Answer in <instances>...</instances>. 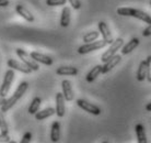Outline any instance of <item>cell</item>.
Returning <instances> with one entry per match:
<instances>
[{
    "instance_id": "obj_22",
    "label": "cell",
    "mask_w": 151,
    "mask_h": 143,
    "mask_svg": "<svg viewBox=\"0 0 151 143\" xmlns=\"http://www.w3.org/2000/svg\"><path fill=\"white\" fill-rule=\"evenodd\" d=\"M139 45V40L138 39H132L130 41L127 43V44H125L123 46V49H122V54L123 55H126V54H129V53L134 51V50L136 49L137 46Z\"/></svg>"
},
{
    "instance_id": "obj_29",
    "label": "cell",
    "mask_w": 151,
    "mask_h": 143,
    "mask_svg": "<svg viewBox=\"0 0 151 143\" xmlns=\"http://www.w3.org/2000/svg\"><path fill=\"white\" fill-rule=\"evenodd\" d=\"M142 35H144V36H150L151 35V24H149V26L145 29L144 32H142Z\"/></svg>"
},
{
    "instance_id": "obj_20",
    "label": "cell",
    "mask_w": 151,
    "mask_h": 143,
    "mask_svg": "<svg viewBox=\"0 0 151 143\" xmlns=\"http://www.w3.org/2000/svg\"><path fill=\"white\" fill-rule=\"evenodd\" d=\"M70 15H71V11L69 7H64L63 11H61V17H60V26L63 28H67L70 24Z\"/></svg>"
},
{
    "instance_id": "obj_18",
    "label": "cell",
    "mask_w": 151,
    "mask_h": 143,
    "mask_svg": "<svg viewBox=\"0 0 151 143\" xmlns=\"http://www.w3.org/2000/svg\"><path fill=\"white\" fill-rule=\"evenodd\" d=\"M56 113V109H54L52 107H49V108H46V109H43L41 111H37V112L34 115L35 119L37 121H41V120H44L46 118H49L50 116H53Z\"/></svg>"
},
{
    "instance_id": "obj_32",
    "label": "cell",
    "mask_w": 151,
    "mask_h": 143,
    "mask_svg": "<svg viewBox=\"0 0 151 143\" xmlns=\"http://www.w3.org/2000/svg\"><path fill=\"white\" fill-rule=\"evenodd\" d=\"M4 101H6V97H1V96H0V107L4 105Z\"/></svg>"
},
{
    "instance_id": "obj_8",
    "label": "cell",
    "mask_w": 151,
    "mask_h": 143,
    "mask_svg": "<svg viewBox=\"0 0 151 143\" xmlns=\"http://www.w3.org/2000/svg\"><path fill=\"white\" fill-rule=\"evenodd\" d=\"M149 67H151V56H148L147 60L140 62L138 72H137V79L139 82H144L145 79L147 78L148 68Z\"/></svg>"
},
{
    "instance_id": "obj_30",
    "label": "cell",
    "mask_w": 151,
    "mask_h": 143,
    "mask_svg": "<svg viewBox=\"0 0 151 143\" xmlns=\"http://www.w3.org/2000/svg\"><path fill=\"white\" fill-rule=\"evenodd\" d=\"M10 141V138L8 134H2L0 133V142H9Z\"/></svg>"
},
{
    "instance_id": "obj_3",
    "label": "cell",
    "mask_w": 151,
    "mask_h": 143,
    "mask_svg": "<svg viewBox=\"0 0 151 143\" xmlns=\"http://www.w3.org/2000/svg\"><path fill=\"white\" fill-rule=\"evenodd\" d=\"M13 79H14V71H13L12 68L11 69H8V71L6 72V74H4V82H2L1 86H0V96H1V97H6L8 95L10 88H11Z\"/></svg>"
},
{
    "instance_id": "obj_24",
    "label": "cell",
    "mask_w": 151,
    "mask_h": 143,
    "mask_svg": "<svg viewBox=\"0 0 151 143\" xmlns=\"http://www.w3.org/2000/svg\"><path fill=\"white\" fill-rule=\"evenodd\" d=\"M8 132H9V128H8V123L7 121H6L4 112L0 110V133L8 134Z\"/></svg>"
},
{
    "instance_id": "obj_23",
    "label": "cell",
    "mask_w": 151,
    "mask_h": 143,
    "mask_svg": "<svg viewBox=\"0 0 151 143\" xmlns=\"http://www.w3.org/2000/svg\"><path fill=\"white\" fill-rule=\"evenodd\" d=\"M41 104H42V99L40 97H34L33 98V100L31 101L30 104V107H29V113L30 115H35V113L37 112L38 109H40V107H41Z\"/></svg>"
},
{
    "instance_id": "obj_14",
    "label": "cell",
    "mask_w": 151,
    "mask_h": 143,
    "mask_svg": "<svg viewBox=\"0 0 151 143\" xmlns=\"http://www.w3.org/2000/svg\"><path fill=\"white\" fill-rule=\"evenodd\" d=\"M61 88H63V94L64 97L67 101H71L73 99V91H72V86L70 80L68 79H64L61 82Z\"/></svg>"
},
{
    "instance_id": "obj_12",
    "label": "cell",
    "mask_w": 151,
    "mask_h": 143,
    "mask_svg": "<svg viewBox=\"0 0 151 143\" xmlns=\"http://www.w3.org/2000/svg\"><path fill=\"white\" fill-rule=\"evenodd\" d=\"M121 60H122L121 55H116V54H115V55L111 57L109 61H106L105 63H104V65L102 66V74H106V73H109L110 71H112V69L121 62Z\"/></svg>"
},
{
    "instance_id": "obj_21",
    "label": "cell",
    "mask_w": 151,
    "mask_h": 143,
    "mask_svg": "<svg viewBox=\"0 0 151 143\" xmlns=\"http://www.w3.org/2000/svg\"><path fill=\"white\" fill-rule=\"evenodd\" d=\"M135 131H136V136H137V139H138V142L139 143H147L148 142L144 124H141V123L136 124V127H135Z\"/></svg>"
},
{
    "instance_id": "obj_10",
    "label": "cell",
    "mask_w": 151,
    "mask_h": 143,
    "mask_svg": "<svg viewBox=\"0 0 151 143\" xmlns=\"http://www.w3.org/2000/svg\"><path fill=\"white\" fill-rule=\"evenodd\" d=\"M98 26H99V31H100V33H101V35L103 36V40H104L107 44H111L114 40H113L112 33H111V31H110V29H109L107 24H106L105 22L101 21V22H99Z\"/></svg>"
},
{
    "instance_id": "obj_2",
    "label": "cell",
    "mask_w": 151,
    "mask_h": 143,
    "mask_svg": "<svg viewBox=\"0 0 151 143\" xmlns=\"http://www.w3.org/2000/svg\"><path fill=\"white\" fill-rule=\"evenodd\" d=\"M117 15H124V17H132L136 19L142 20L144 22L147 24H151V15H149L147 12L139 10V9H134V8L128 7H121L117 8Z\"/></svg>"
},
{
    "instance_id": "obj_16",
    "label": "cell",
    "mask_w": 151,
    "mask_h": 143,
    "mask_svg": "<svg viewBox=\"0 0 151 143\" xmlns=\"http://www.w3.org/2000/svg\"><path fill=\"white\" fill-rule=\"evenodd\" d=\"M56 74L61 76H76L78 74V68L72 66H61L56 69Z\"/></svg>"
},
{
    "instance_id": "obj_6",
    "label": "cell",
    "mask_w": 151,
    "mask_h": 143,
    "mask_svg": "<svg viewBox=\"0 0 151 143\" xmlns=\"http://www.w3.org/2000/svg\"><path fill=\"white\" fill-rule=\"evenodd\" d=\"M107 45V43H106L104 40H99L96 42H90V43H86V44H83L81 45L78 49V53L79 54H88V53L92 52V51H96V50H100V49H103L104 46Z\"/></svg>"
},
{
    "instance_id": "obj_19",
    "label": "cell",
    "mask_w": 151,
    "mask_h": 143,
    "mask_svg": "<svg viewBox=\"0 0 151 143\" xmlns=\"http://www.w3.org/2000/svg\"><path fill=\"white\" fill-rule=\"evenodd\" d=\"M102 73V65H95L94 67L92 68L89 73L87 74L86 76V79H87L88 83H92V82H94L95 78L99 77V75Z\"/></svg>"
},
{
    "instance_id": "obj_15",
    "label": "cell",
    "mask_w": 151,
    "mask_h": 143,
    "mask_svg": "<svg viewBox=\"0 0 151 143\" xmlns=\"http://www.w3.org/2000/svg\"><path fill=\"white\" fill-rule=\"evenodd\" d=\"M15 12L19 15H21L23 19H25L29 22H33L34 21V15H32L27 8L22 6V4H17L15 6Z\"/></svg>"
},
{
    "instance_id": "obj_5",
    "label": "cell",
    "mask_w": 151,
    "mask_h": 143,
    "mask_svg": "<svg viewBox=\"0 0 151 143\" xmlns=\"http://www.w3.org/2000/svg\"><path fill=\"white\" fill-rule=\"evenodd\" d=\"M15 53H17V55L19 56L20 60L22 61L25 65H27L32 71L36 72L40 69V66H38L37 62H35L27 51H24V50H22V49H17L15 50Z\"/></svg>"
},
{
    "instance_id": "obj_4",
    "label": "cell",
    "mask_w": 151,
    "mask_h": 143,
    "mask_svg": "<svg viewBox=\"0 0 151 143\" xmlns=\"http://www.w3.org/2000/svg\"><path fill=\"white\" fill-rule=\"evenodd\" d=\"M123 45H124V40H123L122 38H118V39H116V40H114V41L111 43V46L107 49V51L102 54V56H101L102 62L105 63L106 61L110 60L111 57L114 56V55L116 54L117 51L121 49Z\"/></svg>"
},
{
    "instance_id": "obj_13",
    "label": "cell",
    "mask_w": 151,
    "mask_h": 143,
    "mask_svg": "<svg viewBox=\"0 0 151 143\" xmlns=\"http://www.w3.org/2000/svg\"><path fill=\"white\" fill-rule=\"evenodd\" d=\"M65 97L64 94L61 93H57L56 94V115L58 117H64L65 116V111H66V108H65Z\"/></svg>"
},
{
    "instance_id": "obj_9",
    "label": "cell",
    "mask_w": 151,
    "mask_h": 143,
    "mask_svg": "<svg viewBox=\"0 0 151 143\" xmlns=\"http://www.w3.org/2000/svg\"><path fill=\"white\" fill-rule=\"evenodd\" d=\"M7 65L10 68H12V69H17V71L21 72V73H24V74H31V73L33 72L27 65L24 64L23 62L21 63V62H19V61H17V60H13V58L8 60Z\"/></svg>"
},
{
    "instance_id": "obj_17",
    "label": "cell",
    "mask_w": 151,
    "mask_h": 143,
    "mask_svg": "<svg viewBox=\"0 0 151 143\" xmlns=\"http://www.w3.org/2000/svg\"><path fill=\"white\" fill-rule=\"evenodd\" d=\"M50 140L52 142H58L60 140V123L58 121H54L50 130Z\"/></svg>"
},
{
    "instance_id": "obj_7",
    "label": "cell",
    "mask_w": 151,
    "mask_h": 143,
    "mask_svg": "<svg viewBox=\"0 0 151 143\" xmlns=\"http://www.w3.org/2000/svg\"><path fill=\"white\" fill-rule=\"evenodd\" d=\"M77 105H78V107H80L81 109L91 113V115L99 116V115L101 113V109L99 108L98 106L93 105V104H90V102L87 101V100H84V99H78V100H77Z\"/></svg>"
},
{
    "instance_id": "obj_26",
    "label": "cell",
    "mask_w": 151,
    "mask_h": 143,
    "mask_svg": "<svg viewBox=\"0 0 151 143\" xmlns=\"http://www.w3.org/2000/svg\"><path fill=\"white\" fill-rule=\"evenodd\" d=\"M67 0H46V4L48 7H57V6H65Z\"/></svg>"
},
{
    "instance_id": "obj_1",
    "label": "cell",
    "mask_w": 151,
    "mask_h": 143,
    "mask_svg": "<svg viewBox=\"0 0 151 143\" xmlns=\"http://www.w3.org/2000/svg\"><path fill=\"white\" fill-rule=\"evenodd\" d=\"M27 88H29V83H27V82H22L19 86L17 87V89H15V91L13 93V95H12L11 97L6 99L4 104L0 107V108H1L0 110L4 111V112H7L8 110L11 109L12 107L21 99V97H22L23 95L25 94V91L27 90Z\"/></svg>"
},
{
    "instance_id": "obj_34",
    "label": "cell",
    "mask_w": 151,
    "mask_h": 143,
    "mask_svg": "<svg viewBox=\"0 0 151 143\" xmlns=\"http://www.w3.org/2000/svg\"><path fill=\"white\" fill-rule=\"evenodd\" d=\"M150 4H151V0H150Z\"/></svg>"
},
{
    "instance_id": "obj_25",
    "label": "cell",
    "mask_w": 151,
    "mask_h": 143,
    "mask_svg": "<svg viewBox=\"0 0 151 143\" xmlns=\"http://www.w3.org/2000/svg\"><path fill=\"white\" fill-rule=\"evenodd\" d=\"M99 35H100V33H99V32H96V31L89 32V33H87L84 36H83V42H86V43L93 42V41H95V40H98Z\"/></svg>"
},
{
    "instance_id": "obj_33",
    "label": "cell",
    "mask_w": 151,
    "mask_h": 143,
    "mask_svg": "<svg viewBox=\"0 0 151 143\" xmlns=\"http://www.w3.org/2000/svg\"><path fill=\"white\" fill-rule=\"evenodd\" d=\"M146 109H147L148 111H151V102L147 104V106H146Z\"/></svg>"
},
{
    "instance_id": "obj_11",
    "label": "cell",
    "mask_w": 151,
    "mask_h": 143,
    "mask_svg": "<svg viewBox=\"0 0 151 143\" xmlns=\"http://www.w3.org/2000/svg\"><path fill=\"white\" fill-rule=\"evenodd\" d=\"M31 57L35 61V62H37V63H42V64L44 65H53L54 63V60L50 56H47L45 54H42V53H38V52H31L30 53Z\"/></svg>"
},
{
    "instance_id": "obj_28",
    "label": "cell",
    "mask_w": 151,
    "mask_h": 143,
    "mask_svg": "<svg viewBox=\"0 0 151 143\" xmlns=\"http://www.w3.org/2000/svg\"><path fill=\"white\" fill-rule=\"evenodd\" d=\"M32 139V133L31 132H25V134L23 136L22 140H21V143H29Z\"/></svg>"
},
{
    "instance_id": "obj_27",
    "label": "cell",
    "mask_w": 151,
    "mask_h": 143,
    "mask_svg": "<svg viewBox=\"0 0 151 143\" xmlns=\"http://www.w3.org/2000/svg\"><path fill=\"white\" fill-rule=\"evenodd\" d=\"M68 1L75 10H79L80 8H81V1L80 0H68Z\"/></svg>"
},
{
    "instance_id": "obj_31",
    "label": "cell",
    "mask_w": 151,
    "mask_h": 143,
    "mask_svg": "<svg viewBox=\"0 0 151 143\" xmlns=\"http://www.w3.org/2000/svg\"><path fill=\"white\" fill-rule=\"evenodd\" d=\"M10 4V1L9 0H0V7L4 8V7H8Z\"/></svg>"
}]
</instances>
